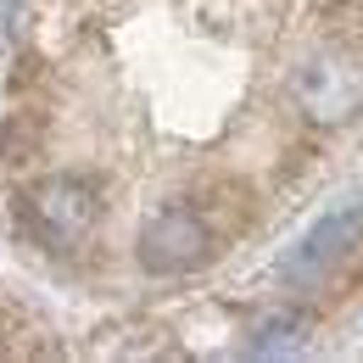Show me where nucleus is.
<instances>
[{
    "label": "nucleus",
    "instance_id": "obj_1",
    "mask_svg": "<svg viewBox=\"0 0 363 363\" xmlns=\"http://www.w3.org/2000/svg\"><path fill=\"white\" fill-rule=\"evenodd\" d=\"M101 224V190L79 174H50V179L23 190V229L45 252H73L84 246Z\"/></svg>",
    "mask_w": 363,
    "mask_h": 363
},
{
    "label": "nucleus",
    "instance_id": "obj_2",
    "mask_svg": "<svg viewBox=\"0 0 363 363\" xmlns=\"http://www.w3.org/2000/svg\"><path fill=\"white\" fill-rule=\"evenodd\" d=\"M213 224L196 207H162L140 224V269L145 274H190L213 257Z\"/></svg>",
    "mask_w": 363,
    "mask_h": 363
},
{
    "label": "nucleus",
    "instance_id": "obj_3",
    "mask_svg": "<svg viewBox=\"0 0 363 363\" xmlns=\"http://www.w3.org/2000/svg\"><path fill=\"white\" fill-rule=\"evenodd\" d=\"M358 240H363V201H347V207L324 213V218L285 252L279 274H285L291 285H318V279H330V274L347 263V252H352Z\"/></svg>",
    "mask_w": 363,
    "mask_h": 363
},
{
    "label": "nucleus",
    "instance_id": "obj_5",
    "mask_svg": "<svg viewBox=\"0 0 363 363\" xmlns=\"http://www.w3.org/2000/svg\"><path fill=\"white\" fill-rule=\"evenodd\" d=\"M308 341V313H296V308H279V313H263L252 324V352H291V347H302Z\"/></svg>",
    "mask_w": 363,
    "mask_h": 363
},
{
    "label": "nucleus",
    "instance_id": "obj_4",
    "mask_svg": "<svg viewBox=\"0 0 363 363\" xmlns=\"http://www.w3.org/2000/svg\"><path fill=\"white\" fill-rule=\"evenodd\" d=\"M296 101L313 123H347L363 106V67L341 50H324L296 73Z\"/></svg>",
    "mask_w": 363,
    "mask_h": 363
}]
</instances>
